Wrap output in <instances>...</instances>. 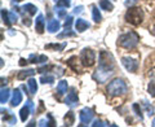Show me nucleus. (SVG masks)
<instances>
[{
    "label": "nucleus",
    "instance_id": "nucleus-1",
    "mask_svg": "<svg viewBox=\"0 0 155 127\" xmlns=\"http://www.w3.org/2000/svg\"><path fill=\"white\" fill-rule=\"evenodd\" d=\"M106 91H107V94L111 95V96H120V95L127 94L128 87H127V84H125V82L123 79L116 78V79L111 81L107 84V87H106Z\"/></svg>",
    "mask_w": 155,
    "mask_h": 127
},
{
    "label": "nucleus",
    "instance_id": "nucleus-2",
    "mask_svg": "<svg viewBox=\"0 0 155 127\" xmlns=\"http://www.w3.org/2000/svg\"><path fill=\"white\" fill-rule=\"evenodd\" d=\"M138 40H140V36L137 34L134 31H129L119 36V46L125 48V50H133V48L137 47Z\"/></svg>",
    "mask_w": 155,
    "mask_h": 127
},
{
    "label": "nucleus",
    "instance_id": "nucleus-3",
    "mask_svg": "<svg viewBox=\"0 0 155 127\" xmlns=\"http://www.w3.org/2000/svg\"><path fill=\"white\" fill-rule=\"evenodd\" d=\"M125 21L133 26H138L143 21V13L138 7H130L125 12Z\"/></svg>",
    "mask_w": 155,
    "mask_h": 127
},
{
    "label": "nucleus",
    "instance_id": "nucleus-4",
    "mask_svg": "<svg viewBox=\"0 0 155 127\" xmlns=\"http://www.w3.org/2000/svg\"><path fill=\"white\" fill-rule=\"evenodd\" d=\"M115 62H114V57L110 52L107 51H101L100 53V67L106 70H111L114 67Z\"/></svg>",
    "mask_w": 155,
    "mask_h": 127
},
{
    "label": "nucleus",
    "instance_id": "nucleus-5",
    "mask_svg": "<svg viewBox=\"0 0 155 127\" xmlns=\"http://www.w3.org/2000/svg\"><path fill=\"white\" fill-rule=\"evenodd\" d=\"M94 61H96V56H94V52L92 51L91 48H85V50L81 51L80 62H81V65H83V66H85V67L93 66Z\"/></svg>",
    "mask_w": 155,
    "mask_h": 127
},
{
    "label": "nucleus",
    "instance_id": "nucleus-6",
    "mask_svg": "<svg viewBox=\"0 0 155 127\" xmlns=\"http://www.w3.org/2000/svg\"><path fill=\"white\" fill-rule=\"evenodd\" d=\"M122 63H123V66L125 67V69H127L128 71H130V73L137 71V69H138V62L136 60H133V58H130V57H123Z\"/></svg>",
    "mask_w": 155,
    "mask_h": 127
},
{
    "label": "nucleus",
    "instance_id": "nucleus-7",
    "mask_svg": "<svg viewBox=\"0 0 155 127\" xmlns=\"http://www.w3.org/2000/svg\"><path fill=\"white\" fill-rule=\"evenodd\" d=\"M113 74V71L111 70H106V69H102V67H100V69H97L96 73H94V79L98 81V83H104L109 79V77Z\"/></svg>",
    "mask_w": 155,
    "mask_h": 127
},
{
    "label": "nucleus",
    "instance_id": "nucleus-8",
    "mask_svg": "<svg viewBox=\"0 0 155 127\" xmlns=\"http://www.w3.org/2000/svg\"><path fill=\"white\" fill-rule=\"evenodd\" d=\"M79 118H80L83 125H88V123H91V121L93 119V112L88 108L81 109L80 113H79Z\"/></svg>",
    "mask_w": 155,
    "mask_h": 127
},
{
    "label": "nucleus",
    "instance_id": "nucleus-9",
    "mask_svg": "<svg viewBox=\"0 0 155 127\" xmlns=\"http://www.w3.org/2000/svg\"><path fill=\"white\" fill-rule=\"evenodd\" d=\"M32 108H34L32 101H27V104L21 109L19 115H21V121L22 122H26V119L28 118V114H30V112H32Z\"/></svg>",
    "mask_w": 155,
    "mask_h": 127
},
{
    "label": "nucleus",
    "instance_id": "nucleus-10",
    "mask_svg": "<svg viewBox=\"0 0 155 127\" xmlns=\"http://www.w3.org/2000/svg\"><path fill=\"white\" fill-rule=\"evenodd\" d=\"M65 102H66L67 105H70V106L78 105V102H79V99H78V94H76L75 90H71L69 94H67L66 99H65Z\"/></svg>",
    "mask_w": 155,
    "mask_h": 127
},
{
    "label": "nucleus",
    "instance_id": "nucleus-11",
    "mask_svg": "<svg viewBox=\"0 0 155 127\" xmlns=\"http://www.w3.org/2000/svg\"><path fill=\"white\" fill-rule=\"evenodd\" d=\"M79 61H80V60H79V58H78L76 56H72V57H70L69 60L66 61V63H67V65H69L75 73H80V71H81V67H80V65H79Z\"/></svg>",
    "mask_w": 155,
    "mask_h": 127
},
{
    "label": "nucleus",
    "instance_id": "nucleus-12",
    "mask_svg": "<svg viewBox=\"0 0 155 127\" xmlns=\"http://www.w3.org/2000/svg\"><path fill=\"white\" fill-rule=\"evenodd\" d=\"M22 102V94L19 90H14L13 91V96H12V100H11V104L12 106H17Z\"/></svg>",
    "mask_w": 155,
    "mask_h": 127
},
{
    "label": "nucleus",
    "instance_id": "nucleus-13",
    "mask_svg": "<svg viewBox=\"0 0 155 127\" xmlns=\"http://www.w3.org/2000/svg\"><path fill=\"white\" fill-rule=\"evenodd\" d=\"M47 27H48V31L49 33H57L61 29V23L58 19H51V21L48 22Z\"/></svg>",
    "mask_w": 155,
    "mask_h": 127
},
{
    "label": "nucleus",
    "instance_id": "nucleus-14",
    "mask_svg": "<svg viewBox=\"0 0 155 127\" xmlns=\"http://www.w3.org/2000/svg\"><path fill=\"white\" fill-rule=\"evenodd\" d=\"M75 27H76V30L79 33H83V31H85L89 27V23L87 22L85 19H83V18H78L76 23H75Z\"/></svg>",
    "mask_w": 155,
    "mask_h": 127
},
{
    "label": "nucleus",
    "instance_id": "nucleus-15",
    "mask_svg": "<svg viewBox=\"0 0 155 127\" xmlns=\"http://www.w3.org/2000/svg\"><path fill=\"white\" fill-rule=\"evenodd\" d=\"M35 30L39 34H43L44 33V17L41 14H39L38 18H36V22H35Z\"/></svg>",
    "mask_w": 155,
    "mask_h": 127
},
{
    "label": "nucleus",
    "instance_id": "nucleus-16",
    "mask_svg": "<svg viewBox=\"0 0 155 127\" xmlns=\"http://www.w3.org/2000/svg\"><path fill=\"white\" fill-rule=\"evenodd\" d=\"M35 70L34 69H27V70H22V71H19L18 74H17V79L19 81H22V79H25V78L27 77H32L34 74H35Z\"/></svg>",
    "mask_w": 155,
    "mask_h": 127
},
{
    "label": "nucleus",
    "instance_id": "nucleus-17",
    "mask_svg": "<svg viewBox=\"0 0 155 127\" xmlns=\"http://www.w3.org/2000/svg\"><path fill=\"white\" fill-rule=\"evenodd\" d=\"M47 61H48V58L44 55H41V56L31 55L30 58H28V62H32V63H40V62H47Z\"/></svg>",
    "mask_w": 155,
    "mask_h": 127
},
{
    "label": "nucleus",
    "instance_id": "nucleus-18",
    "mask_svg": "<svg viewBox=\"0 0 155 127\" xmlns=\"http://www.w3.org/2000/svg\"><path fill=\"white\" fill-rule=\"evenodd\" d=\"M67 82L66 81H61L60 83L57 84V94H58V96H62L65 94V92H67Z\"/></svg>",
    "mask_w": 155,
    "mask_h": 127
},
{
    "label": "nucleus",
    "instance_id": "nucleus-19",
    "mask_svg": "<svg viewBox=\"0 0 155 127\" xmlns=\"http://www.w3.org/2000/svg\"><path fill=\"white\" fill-rule=\"evenodd\" d=\"M100 7H101V9L107 11V12H111L114 9L113 3H110L109 0H100Z\"/></svg>",
    "mask_w": 155,
    "mask_h": 127
},
{
    "label": "nucleus",
    "instance_id": "nucleus-20",
    "mask_svg": "<svg viewBox=\"0 0 155 127\" xmlns=\"http://www.w3.org/2000/svg\"><path fill=\"white\" fill-rule=\"evenodd\" d=\"M9 96H11V92H9L8 88H2V92H0V102L4 104L9 100Z\"/></svg>",
    "mask_w": 155,
    "mask_h": 127
},
{
    "label": "nucleus",
    "instance_id": "nucleus-21",
    "mask_svg": "<svg viewBox=\"0 0 155 127\" xmlns=\"http://www.w3.org/2000/svg\"><path fill=\"white\" fill-rule=\"evenodd\" d=\"M92 17H93V21L98 23L101 19H102V17H101V13L98 11V8H97L96 5L92 7Z\"/></svg>",
    "mask_w": 155,
    "mask_h": 127
},
{
    "label": "nucleus",
    "instance_id": "nucleus-22",
    "mask_svg": "<svg viewBox=\"0 0 155 127\" xmlns=\"http://www.w3.org/2000/svg\"><path fill=\"white\" fill-rule=\"evenodd\" d=\"M75 121V114L72 112H67V114L65 115V123L66 126H72Z\"/></svg>",
    "mask_w": 155,
    "mask_h": 127
},
{
    "label": "nucleus",
    "instance_id": "nucleus-23",
    "mask_svg": "<svg viewBox=\"0 0 155 127\" xmlns=\"http://www.w3.org/2000/svg\"><path fill=\"white\" fill-rule=\"evenodd\" d=\"M27 86H28V88H30V94H36V91H38V83H36V81L35 79H28V82H27Z\"/></svg>",
    "mask_w": 155,
    "mask_h": 127
},
{
    "label": "nucleus",
    "instance_id": "nucleus-24",
    "mask_svg": "<svg viewBox=\"0 0 155 127\" xmlns=\"http://www.w3.org/2000/svg\"><path fill=\"white\" fill-rule=\"evenodd\" d=\"M23 11H26L30 16H34V14H36L38 12V8L35 5H32V4H26V5H23Z\"/></svg>",
    "mask_w": 155,
    "mask_h": 127
},
{
    "label": "nucleus",
    "instance_id": "nucleus-25",
    "mask_svg": "<svg viewBox=\"0 0 155 127\" xmlns=\"http://www.w3.org/2000/svg\"><path fill=\"white\" fill-rule=\"evenodd\" d=\"M2 17H3V22L5 23L7 26H11L12 25L11 19H9V12L8 11H5V9H2Z\"/></svg>",
    "mask_w": 155,
    "mask_h": 127
},
{
    "label": "nucleus",
    "instance_id": "nucleus-26",
    "mask_svg": "<svg viewBox=\"0 0 155 127\" xmlns=\"http://www.w3.org/2000/svg\"><path fill=\"white\" fill-rule=\"evenodd\" d=\"M66 47V43H62V44H48L45 46V50H54V51H62Z\"/></svg>",
    "mask_w": 155,
    "mask_h": 127
},
{
    "label": "nucleus",
    "instance_id": "nucleus-27",
    "mask_svg": "<svg viewBox=\"0 0 155 127\" xmlns=\"http://www.w3.org/2000/svg\"><path fill=\"white\" fill-rule=\"evenodd\" d=\"M70 7V0H58L56 8H69Z\"/></svg>",
    "mask_w": 155,
    "mask_h": 127
},
{
    "label": "nucleus",
    "instance_id": "nucleus-28",
    "mask_svg": "<svg viewBox=\"0 0 155 127\" xmlns=\"http://www.w3.org/2000/svg\"><path fill=\"white\" fill-rule=\"evenodd\" d=\"M40 82L41 83H49V84H51V83L54 82V77H53V75H43L40 78Z\"/></svg>",
    "mask_w": 155,
    "mask_h": 127
},
{
    "label": "nucleus",
    "instance_id": "nucleus-29",
    "mask_svg": "<svg viewBox=\"0 0 155 127\" xmlns=\"http://www.w3.org/2000/svg\"><path fill=\"white\" fill-rule=\"evenodd\" d=\"M132 108H133V110L136 112V114L140 117V119H142V118H143V117H142V110H141V108H140V105H138V104H133Z\"/></svg>",
    "mask_w": 155,
    "mask_h": 127
},
{
    "label": "nucleus",
    "instance_id": "nucleus-30",
    "mask_svg": "<svg viewBox=\"0 0 155 127\" xmlns=\"http://www.w3.org/2000/svg\"><path fill=\"white\" fill-rule=\"evenodd\" d=\"M66 29H67V31H65V33H62V34H60V35H58V38H60V39L65 38V36H74V35H75V33L69 31V30H70V27H66Z\"/></svg>",
    "mask_w": 155,
    "mask_h": 127
},
{
    "label": "nucleus",
    "instance_id": "nucleus-31",
    "mask_svg": "<svg viewBox=\"0 0 155 127\" xmlns=\"http://www.w3.org/2000/svg\"><path fill=\"white\" fill-rule=\"evenodd\" d=\"M53 67H54V66H52V65H48V66H41V67H39V69H38V71H39V73H48V71H49L51 69H53Z\"/></svg>",
    "mask_w": 155,
    "mask_h": 127
},
{
    "label": "nucleus",
    "instance_id": "nucleus-32",
    "mask_svg": "<svg viewBox=\"0 0 155 127\" xmlns=\"http://www.w3.org/2000/svg\"><path fill=\"white\" fill-rule=\"evenodd\" d=\"M149 94L151 96H155V82H151L149 84Z\"/></svg>",
    "mask_w": 155,
    "mask_h": 127
},
{
    "label": "nucleus",
    "instance_id": "nucleus-33",
    "mask_svg": "<svg viewBox=\"0 0 155 127\" xmlns=\"http://www.w3.org/2000/svg\"><path fill=\"white\" fill-rule=\"evenodd\" d=\"M143 105H145V108H146V110H147V114L149 115H153L154 114V108H153V106H150L147 102H145Z\"/></svg>",
    "mask_w": 155,
    "mask_h": 127
},
{
    "label": "nucleus",
    "instance_id": "nucleus-34",
    "mask_svg": "<svg viewBox=\"0 0 155 127\" xmlns=\"http://www.w3.org/2000/svg\"><path fill=\"white\" fill-rule=\"evenodd\" d=\"M56 12H57V14H58V17H60V18H64L65 16H66V11H65V9H60V8H56Z\"/></svg>",
    "mask_w": 155,
    "mask_h": 127
},
{
    "label": "nucleus",
    "instance_id": "nucleus-35",
    "mask_svg": "<svg viewBox=\"0 0 155 127\" xmlns=\"http://www.w3.org/2000/svg\"><path fill=\"white\" fill-rule=\"evenodd\" d=\"M9 19H11L12 23H14V22L17 21V14L13 13V12H9Z\"/></svg>",
    "mask_w": 155,
    "mask_h": 127
},
{
    "label": "nucleus",
    "instance_id": "nucleus-36",
    "mask_svg": "<svg viewBox=\"0 0 155 127\" xmlns=\"http://www.w3.org/2000/svg\"><path fill=\"white\" fill-rule=\"evenodd\" d=\"M71 23H72V17L69 16L66 18V21H65V27H70L71 26Z\"/></svg>",
    "mask_w": 155,
    "mask_h": 127
},
{
    "label": "nucleus",
    "instance_id": "nucleus-37",
    "mask_svg": "<svg viewBox=\"0 0 155 127\" xmlns=\"http://www.w3.org/2000/svg\"><path fill=\"white\" fill-rule=\"evenodd\" d=\"M147 75L151 77V78H155V67H154V69H150V70L147 71Z\"/></svg>",
    "mask_w": 155,
    "mask_h": 127
},
{
    "label": "nucleus",
    "instance_id": "nucleus-38",
    "mask_svg": "<svg viewBox=\"0 0 155 127\" xmlns=\"http://www.w3.org/2000/svg\"><path fill=\"white\" fill-rule=\"evenodd\" d=\"M92 126H93V127H97V126H105V123H102V122H101V121L97 119V121H94V123L92 125Z\"/></svg>",
    "mask_w": 155,
    "mask_h": 127
},
{
    "label": "nucleus",
    "instance_id": "nucleus-39",
    "mask_svg": "<svg viewBox=\"0 0 155 127\" xmlns=\"http://www.w3.org/2000/svg\"><path fill=\"white\" fill-rule=\"evenodd\" d=\"M48 118H49V126H54V119L51 114H48Z\"/></svg>",
    "mask_w": 155,
    "mask_h": 127
},
{
    "label": "nucleus",
    "instance_id": "nucleus-40",
    "mask_svg": "<svg viewBox=\"0 0 155 127\" xmlns=\"http://www.w3.org/2000/svg\"><path fill=\"white\" fill-rule=\"evenodd\" d=\"M23 23H25L26 26H30V25H31V21H30V18H25V19H23Z\"/></svg>",
    "mask_w": 155,
    "mask_h": 127
},
{
    "label": "nucleus",
    "instance_id": "nucleus-41",
    "mask_svg": "<svg viewBox=\"0 0 155 127\" xmlns=\"http://www.w3.org/2000/svg\"><path fill=\"white\" fill-rule=\"evenodd\" d=\"M136 2H137V0H127V2H125V5H132V4L133 3H136Z\"/></svg>",
    "mask_w": 155,
    "mask_h": 127
},
{
    "label": "nucleus",
    "instance_id": "nucleus-42",
    "mask_svg": "<svg viewBox=\"0 0 155 127\" xmlns=\"http://www.w3.org/2000/svg\"><path fill=\"white\" fill-rule=\"evenodd\" d=\"M28 62V60H25V58H21V60H19V65H26V63Z\"/></svg>",
    "mask_w": 155,
    "mask_h": 127
},
{
    "label": "nucleus",
    "instance_id": "nucleus-43",
    "mask_svg": "<svg viewBox=\"0 0 155 127\" xmlns=\"http://www.w3.org/2000/svg\"><path fill=\"white\" fill-rule=\"evenodd\" d=\"M81 11H83V7H81V5H80V7H76L74 12H75V13H80Z\"/></svg>",
    "mask_w": 155,
    "mask_h": 127
},
{
    "label": "nucleus",
    "instance_id": "nucleus-44",
    "mask_svg": "<svg viewBox=\"0 0 155 127\" xmlns=\"http://www.w3.org/2000/svg\"><path fill=\"white\" fill-rule=\"evenodd\" d=\"M151 34H153V35H155V25L151 27Z\"/></svg>",
    "mask_w": 155,
    "mask_h": 127
},
{
    "label": "nucleus",
    "instance_id": "nucleus-45",
    "mask_svg": "<svg viewBox=\"0 0 155 127\" xmlns=\"http://www.w3.org/2000/svg\"><path fill=\"white\" fill-rule=\"evenodd\" d=\"M153 126H155V119H154V121H153Z\"/></svg>",
    "mask_w": 155,
    "mask_h": 127
},
{
    "label": "nucleus",
    "instance_id": "nucleus-46",
    "mask_svg": "<svg viewBox=\"0 0 155 127\" xmlns=\"http://www.w3.org/2000/svg\"><path fill=\"white\" fill-rule=\"evenodd\" d=\"M16 2H22V0H16Z\"/></svg>",
    "mask_w": 155,
    "mask_h": 127
},
{
    "label": "nucleus",
    "instance_id": "nucleus-47",
    "mask_svg": "<svg viewBox=\"0 0 155 127\" xmlns=\"http://www.w3.org/2000/svg\"><path fill=\"white\" fill-rule=\"evenodd\" d=\"M54 2H58V0H54Z\"/></svg>",
    "mask_w": 155,
    "mask_h": 127
}]
</instances>
